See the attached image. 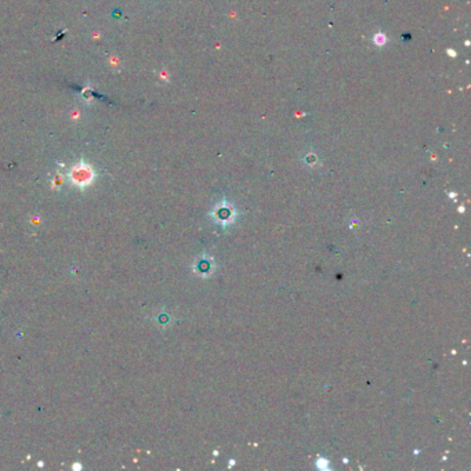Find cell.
I'll return each mask as SVG.
<instances>
[{
  "instance_id": "obj_1",
  "label": "cell",
  "mask_w": 471,
  "mask_h": 471,
  "mask_svg": "<svg viewBox=\"0 0 471 471\" xmlns=\"http://www.w3.org/2000/svg\"><path fill=\"white\" fill-rule=\"evenodd\" d=\"M91 171L89 167H76L72 171V180L79 186H86L89 181H91Z\"/></svg>"
}]
</instances>
